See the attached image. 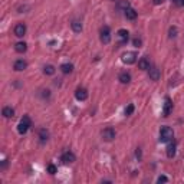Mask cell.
I'll return each mask as SVG.
<instances>
[{"mask_svg": "<svg viewBox=\"0 0 184 184\" xmlns=\"http://www.w3.org/2000/svg\"><path fill=\"white\" fill-rule=\"evenodd\" d=\"M174 137V132L171 130L170 127H163L160 130V141L161 142H168L173 140Z\"/></svg>", "mask_w": 184, "mask_h": 184, "instance_id": "1", "label": "cell"}, {"mask_svg": "<svg viewBox=\"0 0 184 184\" xmlns=\"http://www.w3.org/2000/svg\"><path fill=\"white\" fill-rule=\"evenodd\" d=\"M174 156H175V144L173 142V144H170V145L167 147V157L173 158Z\"/></svg>", "mask_w": 184, "mask_h": 184, "instance_id": "20", "label": "cell"}, {"mask_svg": "<svg viewBox=\"0 0 184 184\" xmlns=\"http://www.w3.org/2000/svg\"><path fill=\"white\" fill-rule=\"evenodd\" d=\"M168 33H170V38H175V36H177V28H175V26H173V28H170V30H168Z\"/></svg>", "mask_w": 184, "mask_h": 184, "instance_id": "24", "label": "cell"}, {"mask_svg": "<svg viewBox=\"0 0 184 184\" xmlns=\"http://www.w3.org/2000/svg\"><path fill=\"white\" fill-rule=\"evenodd\" d=\"M26 49H28V45H26L24 42H17L16 45H14V51L19 52V53L26 52Z\"/></svg>", "mask_w": 184, "mask_h": 184, "instance_id": "15", "label": "cell"}, {"mask_svg": "<svg viewBox=\"0 0 184 184\" xmlns=\"http://www.w3.org/2000/svg\"><path fill=\"white\" fill-rule=\"evenodd\" d=\"M118 7H119V9H122L124 12H125L127 9H130V3H128L127 0H122V2H119V3H118Z\"/></svg>", "mask_w": 184, "mask_h": 184, "instance_id": "23", "label": "cell"}, {"mask_svg": "<svg viewBox=\"0 0 184 184\" xmlns=\"http://www.w3.org/2000/svg\"><path fill=\"white\" fill-rule=\"evenodd\" d=\"M125 17H127V19H130V20L137 19V12H135L134 9H131V7H130V9L125 10Z\"/></svg>", "mask_w": 184, "mask_h": 184, "instance_id": "17", "label": "cell"}, {"mask_svg": "<svg viewBox=\"0 0 184 184\" xmlns=\"http://www.w3.org/2000/svg\"><path fill=\"white\" fill-rule=\"evenodd\" d=\"M14 35L17 36V38H23L24 35H26V24L24 23H17L14 26Z\"/></svg>", "mask_w": 184, "mask_h": 184, "instance_id": "8", "label": "cell"}, {"mask_svg": "<svg viewBox=\"0 0 184 184\" xmlns=\"http://www.w3.org/2000/svg\"><path fill=\"white\" fill-rule=\"evenodd\" d=\"M30 125H32V121H30V118H29L28 115H24L23 118L20 119L19 125H17V131H19V134H26V132H28V130L30 128Z\"/></svg>", "mask_w": 184, "mask_h": 184, "instance_id": "2", "label": "cell"}, {"mask_svg": "<svg viewBox=\"0 0 184 184\" xmlns=\"http://www.w3.org/2000/svg\"><path fill=\"white\" fill-rule=\"evenodd\" d=\"M43 72H45L46 75H53V73H55V66H52V65H46L45 68H43Z\"/></svg>", "mask_w": 184, "mask_h": 184, "instance_id": "22", "label": "cell"}, {"mask_svg": "<svg viewBox=\"0 0 184 184\" xmlns=\"http://www.w3.org/2000/svg\"><path fill=\"white\" fill-rule=\"evenodd\" d=\"M38 135H39V138H40V141H46L47 138H49V132H47V130H45V128H40L38 131Z\"/></svg>", "mask_w": 184, "mask_h": 184, "instance_id": "19", "label": "cell"}, {"mask_svg": "<svg viewBox=\"0 0 184 184\" xmlns=\"http://www.w3.org/2000/svg\"><path fill=\"white\" fill-rule=\"evenodd\" d=\"M148 75H150V78H151L152 81H158L160 79V76H161V73H160V69H157V68H151V69H148Z\"/></svg>", "mask_w": 184, "mask_h": 184, "instance_id": "13", "label": "cell"}, {"mask_svg": "<svg viewBox=\"0 0 184 184\" xmlns=\"http://www.w3.org/2000/svg\"><path fill=\"white\" fill-rule=\"evenodd\" d=\"M101 135H102V140H105V141H112L114 138H115V130L111 127L105 128Z\"/></svg>", "mask_w": 184, "mask_h": 184, "instance_id": "3", "label": "cell"}, {"mask_svg": "<svg viewBox=\"0 0 184 184\" xmlns=\"http://www.w3.org/2000/svg\"><path fill=\"white\" fill-rule=\"evenodd\" d=\"M26 66H28V63H26V62H24L23 59H19V61L14 62L13 68H14V71L22 72V71H24V69H26Z\"/></svg>", "mask_w": 184, "mask_h": 184, "instance_id": "11", "label": "cell"}, {"mask_svg": "<svg viewBox=\"0 0 184 184\" xmlns=\"http://www.w3.org/2000/svg\"><path fill=\"white\" fill-rule=\"evenodd\" d=\"M101 42L102 43H109L111 42V32H109L108 26H104L101 29Z\"/></svg>", "mask_w": 184, "mask_h": 184, "instance_id": "4", "label": "cell"}, {"mask_svg": "<svg viewBox=\"0 0 184 184\" xmlns=\"http://www.w3.org/2000/svg\"><path fill=\"white\" fill-rule=\"evenodd\" d=\"M47 173H49V174H55V173H56V167L53 164H49L47 165Z\"/></svg>", "mask_w": 184, "mask_h": 184, "instance_id": "25", "label": "cell"}, {"mask_svg": "<svg viewBox=\"0 0 184 184\" xmlns=\"http://www.w3.org/2000/svg\"><path fill=\"white\" fill-rule=\"evenodd\" d=\"M61 71L63 72V73H71V72L73 71V65H72V63H62Z\"/></svg>", "mask_w": 184, "mask_h": 184, "instance_id": "18", "label": "cell"}, {"mask_svg": "<svg viewBox=\"0 0 184 184\" xmlns=\"http://www.w3.org/2000/svg\"><path fill=\"white\" fill-rule=\"evenodd\" d=\"M71 26H72V30L73 32H76V33H79L81 30H82V23L81 22H78V20H73L71 23Z\"/></svg>", "mask_w": 184, "mask_h": 184, "instance_id": "21", "label": "cell"}, {"mask_svg": "<svg viewBox=\"0 0 184 184\" xmlns=\"http://www.w3.org/2000/svg\"><path fill=\"white\" fill-rule=\"evenodd\" d=\"M180 5H181V6H184V0H181V2H180Z\"/></svg>", "mask_w": 184, "mask_h": 184, "instance_id": "30", "label": "cell"}, {"mask_svg": "<svg viewBox=\"0 0 184 184\" xmlns=\"http://www.w3.org/2000/svg\"><path fill=\"white\" fill-rule=\"evenodd\" d=\"M171 109H173V102H171V99L168 98V96H165L164 109H163V114H164V117H168V115H170Z\"/></svg>", "mask_w": 184, "mask_h": 184, "instance_id": "9", "label": "cell"}, {"mask_svg": "<svg viewBox=\"0 0 184 184\" xmlns=\"http://www.w3.org/2000/svg\"><path fill=\"white\" fill-rule=\"evenodd\" d=\"M138 68L142 69V71H148V69H150V61H148L147 58H141V59L138 61Z\"/></svg>", "mask_w": 184, "mask_h": 184, "instance_id": "12", "label": "cell"}, {"mask_svg": "<svg viewBox=\"0 0 184 184\" xmlns=\"http://www.w3.org/2000/svg\"><path fill=\"white\" fill-rule=\"evenodd\" d=\"M117 35H118V38L121 39L119 46H122V45H125V43L128 42V38H130V33H128V30H125V29H119L118 32H117Z\"/></svg>", "mask_w": 184, "mask_h": 184, "instance_id": "7", "label": "cell"}, {"mask_svg": "<svg viewBox=\"0 0 184 184\" xmlns=\"http://www.w3.org/2000/svg\"><path fill=\"white\" fill-rule=\"evenodd\" d=\"M75 96L78 101H85V99L88 98V91H86L85 88H78L75 92Z\"/></svg>", "mask_w": 184, "mask_h": 184, "instance_id": "10", "label": "cell"}, {"mask_svg": "<svg viewBox=\"0 0 184 184\" xmlns=\"http://www.w3.org/2000/svg\"><path fill=\"white\" fill-rule=\"evenodd\" d=\"M118 79L121 84H130V82H131V75H130L128 72H121L118 76Z\"/></svg>", "mask_w": 184, "mask_h": 184, "instance_id": "14", "label": "cell"}, {"mask_svg": "<svg viewBox=\"0 0 184 184\" xmlns=\"http://www.w3.org/2000/svg\"><path fill=\"white\" fill-rule=\"evenodd\" d=\"M137 61V53L135 52H127L122 55V62L124 63H128V65H131L134 62Z\"/></svg>", "mask_w": 184, "mask_h": 184, "instance_id": "5", "label": "cell"}, {"mask_svg": "<svg viewBox=\"0 0 184 184\" xmlns=\"http://www.w3.org/2000/svg\"><path fill=\"white\" fill-rule=\"evenodd\" d=\"M132 43H134V46H137V47H140L141 46V39H138V38H135L134 40H132Z\"/></svg>", "mask_w": 184, "mask_h": 184, "instance_id": "28", "label": "cell"}, {"mask_svg": "<svg viewBox=\"0 0 184 184\" xmlns=\"http://www.w3.org/2000/svg\"><path fill=\"white\" fill-rule=\"evenodd\" d=\"M61 160H62V163H65V164H71V163H73V161L76 160V157H75V154H73V152L66 151V152H63V154H62Z\"/></svg>", "mask_w": 184, "mask_h": 184, "instance_id": "6", "label": "cell"}, {"mask_svg": "<svg viewBox=\"0 0 184 184\" xmlns=\"http://www.w3.org/2000/svg\"><path fill=\"white\" fill-rule=\"evenodd\" d=\"M14 115V109L12 107H5L3 108V117L5 118H13Z\"/></svg>", "mask_w": 184, "mask_h": 184, "instance_id": "16", "label": "cell"}, {"mask_svg": "<svg viewBox=\"0 0 184 184\" xmlns=\"http://www.w3.org/2000/svg\"><path fill=\"white\" fill-rule=\"evenodd\" d=\"M168 181V178L165 177V175H160L158 178H157V183H167Z\"/></svg>", "mask_w": 184, "mask_h": 184, "instance_id": "27", "label": "cell"}, {"mask_svg": "<svg viewBox=\"0 0 184 184\" xmlns=\"http://www.w3.org/2000/svg\"><path fill=\"white\" fill-rule=\"evenodd\" d=\"M161 2H163V0H154V3H156V5H158V3H161Z\"/></svg>", "mask_w": 184, "mask_h": 184, "instance_id": "29", "label": "cell"}, {"mask_svg": "<svg viewBox=\"0 0 184 184\" xmlns=\"http://www.w3.org/2000/svg\"><path fill=\"white\" fill-rule=\"evenodd\" d=\"M132 112H134V105L130 104V105H128V108L125 109V115H131Z\"/></svg>", "mask_w": 184, "mask_h": 184, "instance_id": "26", "label": "cell"}]
</instances>
